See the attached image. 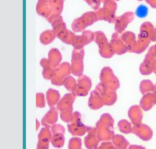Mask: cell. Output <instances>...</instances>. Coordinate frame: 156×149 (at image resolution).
<instances>
[{
  "mask_svg": "<svg viewBox=\"0 0 156 149\" xmlns=\"http://www.w3.org/2000/svg\"><path fill=\"white\" fill-rule=\"evenodd\" d=\"M148 13V9L147 6L144 5H140L137 8L136 14L140 18H144L147 17Z\"/></svg>",
  "mask_w": 156,
  "mask_h": 149,
  "instance_id": "cell-1",
  "label": "cell"
}]
</instances>
